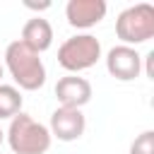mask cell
<instances>
[{"label": "cell", "mask_w": 154, "mask_h": 154, "mask_svg": "<svg viewBox=\"0 0 154 154\" xmlns=\"http://www.w3.org/2000/svg\"><path fill=\"white\" fill-rule=\"evenodd\" d=\"M5 67L14 79L17 89L36 91L46 84V65L38 53H34L29 46H24L19 38L7 43L5 48Z\"/></svg>", "instance_id": "1"}, {"label": "cell", "mask_w": 154, "mask_h": 154, "mask_svg": "<svg viewBox=\"0 0 154 154\" xmlns=\"http://www.w3.org/2000/svg\"><path fill=\"white\" fill-rule=\"evenodd\" d=\"M7 144L14 154H46L51 149V130L29 113H17L5 132Z\"/></svg>", "instance_id": "2"}, {"label": "cell", "mask_w": 154, "mask_h": 154, "mask_svg": "<svg viewBox=\"0 0 154 154\" xmlns=\"http://www.w3.org/2000/svg\"><path fill=\"white\" fill-rule=\"evenodd\" d=\"M116 36L120 38L123 46L132 48L154 38V5L137 2L125 7L116 19Z\"/></svg>", "instance_id": "3"}, {"label": "cell", "mask_w": 154, "mask_h": 154, "mask_svg": "<svg viewBox=\"0 0 154 154\" xmlns=\"http://www.w3.org/2000/svg\"><path fill=\"white\" fill-rule=\"evenodd\" d=\"M101 58V41L94 34H75L65 38L58 48V65L70 75L89 70Z\"/></svg>", "instance_id": "4"}, {"label": "cell", "mask_w": 154, "mask_h": 154, "mask_svg": "<svg viewBox=\"0 0 154 154\" xmlns=\"http://www.w3.org/2000/svg\"><path fill=\"white\" fill-rule=\"evenodd\" d=\"M106 70L118 82H132L142 72V55L137 53V48L118 43L106 53Z\"/></svg>", "instance_id": "5"}, {"label": "cell", "mask_w": 154, "mask_h": 154, "mask_svg": "<svg viewBox=\"0 0 154 154\" xmlns=\"http://www.w3.org/2000/svg\"><path fill=\"white\" fill-rule=\"evenodd\" d=\"M51 137L60 140V142H75L84 135L87 130V118L82 113V108H63L58 106L51 113Z\"/></svg>", "instance_id": "6"}, {"label": "cell", "mask_w": 154, "mask_h": 154, "mask_svg": "<svg viewBox=\"0 0 154 154\" xmlns=\"http://www.w3.org/2000/svg\"><path fill=\"white\" fill-rule=\"evenodd\" d=\"M91 82L79 75H65L55 84V99L63 108H82L91 101Z\"/></svg>", "instance_id": "7"}, {"label": "cell", "mask_w": 154, "mask_h": 154, "mask_svg": "<svg viewBox=\"0 0 154 154\" xmlns=\"http://www.w3.org/2000/svg\"><path fill=\"white\" fill-rule=\"evenodd\" d=\"M106 0H70L65 5V17L75 29H91L106 17Z\"/></svg>", "instance_id": "8"}, {"label": "cell", "mask_w": 154, "mask_h": 154, "mask_svg": "<svg viewBox=\"0 0 154 154\" xmlns=\"http://www.w3.org/2000/svg\"><path fill=\"white\" fill-rule=\"evenodd\" d=\"M24 46H29L34 53H43V51H48L51 46H53V26H51V22L48 19H43V17H31V19H26L24 22V26H22V38H19Z\"/></svg>", "instance_id": "9"}, {"label": "cell", "mask_w": 154, "mask_h": 154, "mask_svg": "<svg viewBox=\"0 0 154 154\" xmlns=\"http://www.w3.org/2000/svg\"><path fill=\"white\" fill-rule=\"evenodd\" d=\"M22 91L14 84L0 82V120H12L17 113H22Z\"/></svg>", "instance_id": "10"}, {"label": "cell", "mask_w": 154, "mask_h": 154, "mask_svg": "<svg viewBox=\"0 0 154 154\" xmlns=\"http://www.w3.org/2000/svg\"><path fill=\"white\" fill-rule=\"evenodd\" d=\"M130 154H154V130L140 132L130 142Z\"/></svg>", "instance_id": "11"}, {"label": "cell", "mask_w": 154, "mask_h": 154, "mask_svg": "<svg viewBox=\"0 0 154 154\" xmlns=\"http://www.w3.org/2000/svg\"><path fill=\"white\" fill-rule=\"evenodd\" d=\"M142 63H144V72H147V77L154 79V51L147 53V55H142Z\"/></svg>", "instance_id": "12"}, {"label": "cell", "mask_w": 154, "mask_h": 154, "mask_svg": "<svg viewBox=\"0 0 154 154\" xmlns=\"http://www.w3.org/2000/svg\"><path fill=\"white\" fill-rule=\"evenodd\" d=\"M2 140H5V132H2V128H0V144H2Z\"/></svg>", "instance_id": "13"}, {"label": "cell", "mask_w": 154, "mask_h": 154, "mask_svg": "<svg viewBox=\"0 0 154 154\" xmlns=\"http://www.w3.org/2000/svg\"><path fill=\"white\" fill-rule=\"evenodd\" d=\"M2 75H5V67H2V63H0V79H2Z\"/></svg>", "instance_id": "14"}]
</instances>
